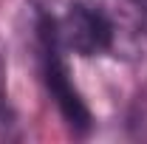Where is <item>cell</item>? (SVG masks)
<instances>
[{
    "instance_id": "obj_1",
    "label": "cell",
    "mask_w": 147,
    "mask_h": 144,
    "mask_svg": "<svg viewBox=\"0 0 147 144\" xmlns=\"http://www.w3.org/2000/svg\"><path fill=\"white\" fill-rule=\"evenodd\" d=\"M40 34L54 40L65 54L99 57L116 48V20L93 0H51L37 11Z\"/></svg>"
},
{
    "instance_id": "obj_2",
    "label": "cell",
    "mask_w": 147,
    "mask_h": 144,
    "mask_svg": "<svg viewBox=\"0 0 147 144\" xmlns=\"http://www.w3.org/2000/svg\"><path fill=\"white\" fill-rule=\"evenodd\" d=\"M40 62H42V82H45V88L51 93V99L57 102L62 119L76 133H88L91 113H88L85 102H82V93L76 90V85L71 79L68 62H65V51L57 45L54 40H48L45 34H40Z\"/></svg>"
},
{
    "instance_id": "obj_3",
    "label": "cell",
    "mask_w": 147,
    "mask_h": 144,
    "mask_svg": "<svg viewBox=\"0 0 147 144\" xmlns=\"http://www.w3.org/2000/svg\"><path fill=\"white\" fill-rule=\"evenodd\" d=\"M125 6H127L139 34H147V0H125Z\"/></svg>"
},
{
    "instance_id": "obj_4",
    "label": "cell",
    "mask_w": 147,
    "mask_h": 144,
    "mask_svg": "<svg viewBox=\"0 0 147 144\" xmlns=\"http://www.w3.org/2000/svg\"><path fill=\"white\" fill-rule=\"evenodd\" d=\"M3 96H6V65H3V54H0V108H3Z\"/></svg>"
}]
</instances>
